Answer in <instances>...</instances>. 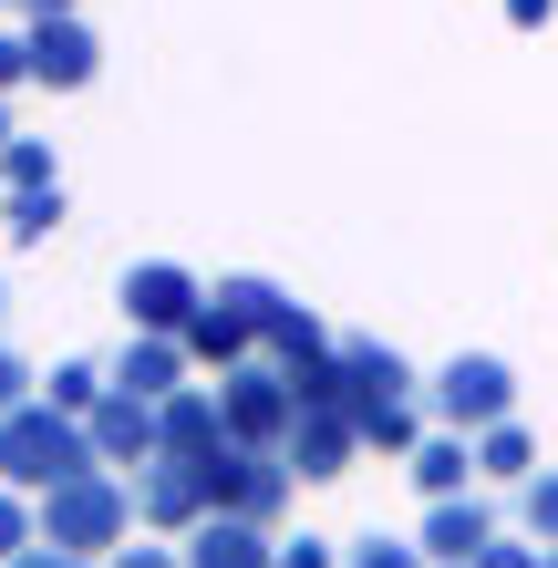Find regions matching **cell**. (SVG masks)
Returning a JSON list of instances; mask_svg holds the SVG:
<instances>
[{
    "mask_svg": "<svg viewBox=\"0 0 558 568\" xmlns=\"http://www.w3.org/2000/svg\"><path fill=\"white\" fill-rule=\"evenodd\" d=\"M93 424L83 414H62L52 393H31L21 414H0V486H21V496H52V486H73L93 476Z\"/></svg>",
    "mask_w": 558,
    "mask_h": 568,
    "instance_id": "cell-1",
    "label": "cell"
},
{
    "mask_svg": "<svg viewBox=\"0 0 558 568\" xmlns=\"http://www.w3.org/2000/svg\"><path fill=\"white\" fill-rule=\"evenodd\" d=\"M124 527H135V496H124L104 465L42 496V548H62V558H114V548H124Z\"/></svg>",
    "mask_w": 558,
    "mask_h": 568,
    "instance_id": "cell-2",
    "label": "cell"
},
{
    "mask_svg": "<svg viewBox=\"0 0 558 568\" xmlns=\"http://www.w3.org/2000/svg\"><path fill=\"white\" fill-rule=\"evenodd\" d=\"M280 300H290V290H270V280H217V290H207V311L186 321V352H196V362H217V373H227V362H248L258 342H270Z\"/></svg>",
    "mask_w": 558,
    "mask_h": 568,
    "instance_id": "cell-3",
    "label": "cell"
},
{
    "mask_svg": "<svg viewBox=\"0 0 558 568\" xmlns=\"http://www.w3.org/2000/svg\"><path fill=\"white\" fill-rule=\"evenodd\" d=\"M196 476H207V496H217V517H248V527H280V507H290V455H270V445H217V455H196Z\"/></svg>",
    "mask_w": 558,
    "mask_h": 568,
    "instance_id": "cell-4",
    "label": "cell"
},
{
    "mask_svg": "<svg viewBox=\"0 0 558 568\" xmlns=\"http://www.w3.org/2000/svg\"><path fill=\"white\" fill-rule=\"evenodd\" d=\"M424 404H435L455 434H486V424H507V414H517V373H507L497 352H455L445 373L424 383Z\"/></svg>",
    "mask_w": 558,
    "mask_h": 568,
    "instance_id": "cell-5",
    "label": "cell"
},
{
    "mask_svg": "<svg viewBox=\"0 0 558 568\" xmlns=\"http://www.w3.org/2000/svg\"><path fill=\"white\" fill-rule=\"evenodd\" d=\"M290 476L301 486H332L352 476V455H363V414H352V393H332V404H301V424H290Z\"/></svg>",
    "mask_w": 558,
    "mask_h": 568,
    "instance_id": "cell-6",
    "label": "cell"
},
{
    "mask_svg": "<svg viewBox=\"0 0 558 568\" xmlns=\"http://www.w3.org/2000/svg\"><path fill=\"white\" fill-rule=\"evenodd\" d=\"M196 517H217V496H207V476H196L186 455H155L145 476H135V527H176V538H186Z\"/></svg>",
    "mask_w": 558,
    "mask_h": 568,
    "instance_id": "cell-7",
    "label": "cell"
},
{
    "mask_svg": "<svg viewBox=\"0 0 558 568\" xmlns=\"http://www.w3.org/2000/svg\"><path fill=\"white\" fill-rule=\"evenodd\" d=\"M196 311H207V290H196L176 258H145V270H124V321H135V331H186Z\"/></svg>",
    "mask_w": 558,
    "mask_h": 568,
    "instance_id": "cell-8",
    "label": "cell"
},
{
    "mask_svg": "<svg viewBox=\"0 0 558 568\" xmlns=\"http://www.w3.org/2000/svg\"><path fill=\"white\" fill-rule=\"evenodd\" d=\"M83 424H93V455H104V465H155V455H166V424H155L145 393H104Z\"/></svg>",
    "mask_w": 558,
    "mask_h": 568,
    "instance_id": "cell-9",
    "label": "cell"
},
{
    "mask_svg": "<svg viewBox=\"0 0 558 568\" xmlns=\"http://www.w3.org/2000/svg\"><path fill=\"white\" fill-rule=\"evenodd\" d=\"M93 62H104V42H93L73 11H42V21H31V83L73 93V83H93Z\"/></svg>",
    "mask_w": 558,
    "mask_h": 568,
    "instance_id": "cell-10",
    "label": "cell"
},
{
    "mask_svg": "<svg viewBox=\"0 0 558 568\" xmlns=\"http://www.w3.org/2000/svg\"><path fill=\"white\" fill-rule=\"evenodd\" d=\"M186 331H135L124 342V362H114V393H145V404H166V393H186Z\"/></svg>",
    "mask_w": 558,
    "mask_h": 568,
    "instance_id": "cell-11",
    "label": "cell"
},
{
    "mask_svg": "<svg viewBox=\"0 0 558 568\" xmlns=\"http://www.w3.org/2000/svg\"><path fill=\"white\" fill-rule=\"evenodd\" d=\"M342 373H352V414H393V404H414V362L393 352V342H342Z\"/></svg>",
    "mask_w": 558,
    "mask_h": 568,
    "instance_id": "cell-12",
    "label": "cell"
},
{
    "mask_svg": "<svg viewBox=\"0 0 558 568\" xmlns=\"http://www.w3.org/2000/svg\"><path fill=\"white\" fill-rule=\"evenodd\" d=\"M186 568H280V538L248 517H196L186 527Z\"/></svg>",
    "mask_w": 558,
    "mask_h": 568,
    "instance_id": "cell-13",
    "label": "cell"
},
{
    "mask_svg": "<svg viewBox=\"0 0 558 568\" xmlns=\"http://www.w3.org/2000/svg\"><path fill=\"white\" fill-rule=\"evenodd\" d=\"M486 538H497V517H486L476 496H435V517H424V558L435 568H476Z\"/></svg>",
    "mask_w": 558,
    "mask_h": 568,
    "instance_id": "cell-14",
    "label": "cell"
},
{
    "mask_svg": "<svg viewBox=\"0 0 558 568\" xmlns=\"http://www.w3.org/2000/svg\"><path fill=\"white\" fill-rule=\"evenodd\" d=\"M155 424H166V455H186V465L227 445V404H217L207 383H186V393H166V404H155Z\"/></svg>",
    "mask_w": 558,
    "mask_h": 568,
    "instance_id": "cell-15",
    "label": "cell"
},
{
    "mask_svg": "<svg viewBox=\"0 0 558 568\" xmlns=\"http://www.w3.org/2000/svg\"><path fill=\"white\" fill-rule=\"evenodd\" d=\"M404 465H414V486H424V496H466V476H476V434H455V424H445V434H424Z\"/></svg>",
    "mask_w": 558,
    "mask_h": 568,
    "instance_id": "cell-16",
    "label": "cell"
},
{
    "mask_svg": "<svg viewBox=\"0 0 558 568\" xmlns=\"http://www.w3.org/2000/svg\"><path fill=\"white\" fill-rule=\"evenodd\" d=\"M0 227H11V248H42L62 227V186H11V207H0Z\"/></svg>",
    "mask_w": 558,
    "mask_h": 568,
    "instance_id": "cell-17",
    "label": "cell"
},
{
    "mask_svg": "<svg viewBox=\"0 0 558 568\" xmlns=\"http://www.w3.org/2000/svg\"><path fill=\"white\" fill-rule=\"evenodd\" d=\"M476 476H507V486H528V476H538V455H528V434H517V414L476 434Z\"/></svg>",
    "mask_w": 558,
    "mask_h": 568,
    "instance_id": "cell-18",
    "label": "cell"
},
{
    "mask_svg": "<svg viewBox=\"0 0 558 568\" xmlns=\"http://www.w3.org/2000/svg\"><path fill=\"white\" fill-rule=\"evenodd\" d=\"M31 548H42V507H31L21 486H0V568L31 558Z\"/></svg>",
    "mask_w": 558,
    "mask_h": 568,
    "instance_id": "cell-19",
    "label": "cell"
},
{
    "mask_svg": "<svg viewBox=\"0 0 558 568\" xmlns=\"http://www.w3.org/2000/svg\"><path fill=\"white\" fill-rule=\"evenodd\" d=\"M0 186H62L52 176V145L42 135H11V145H0Z\"/></svg>",
    "mask_w": 558,
    "mask_h": 568,
    "instance_id": "cell-20",
    "label": "cell"
},
{
    "mask_svg": "<svg viewBox=\"0 0 558 568\" xmlns=\"http://www.w3.org/2000/svg\"><path fill=\"white\" fill-rule=\"evenodd\" d=\"M342 568H435V558H424V538L404 548V538H383V527H373V538H352V548H342Z\"/></svg>",
    "mask_w": 558,
    "mask_h": 568,
    "instance_id": "cell-21",
    "label": "cell"
},
{
    "mask_svg": "<svg viewBox=\"0 0 558 568\" xmlns=\"http://www.w3.org/2000/svg\"><path fill=\"white\" fill-rule=\"evenodd\" d=\"M104 393H114V373H93V362H62V373H52V404L62 414H93Z\"/></svg>",
    "mask_w": 558,
    "mask_h": 568,
    "instance_id": "cell-22",
    "label": "cell"
},
{
    "mask_svg": "<svg viewBox=\"0 0 558 568\" xmlns=\"http://www.w3.org/2000/svg\"><path fill=\"white\" fill-rule=\"evenodd\" d=\"M517 517H528L538 548H558V476H528V486H517Z\"/></svg>",
    "mask_w": 558,
    "mask_h": 568,
    "instance_id": "cell-23",
    "label": "cell"
},
{
    "mask_svg": "<svg viewBox=\"0 0 558 568\" xmlns=\"http://www.w3.org/2000/svg\"><path fill=\"white\" fill-rule=\"evenodd\" d=\"M280 568H342L332 538H280Z\"/></svg>",
    "mask_w": 558,
    "mask_h": 568,
    "instance_id": "cell-24",
    "label": "cell"
},
{
    "mask_svg": "<svg viewBox=\"0 0 558 568\" xmlns=\"http://www.w3.org/2000/svg\"><path fill=\"white\" fill-rule=\"evenodd\" d=\"M31 404V373H21V352H0V414H21Z\"/></svg>",
    "mask_w": 558,
    "mask_h": 568,
    "instance_id": "cell-25",
    "label": "cell"
},
{
    "mask_svg": "<svg viewBox=\"0 0 558 568\" xmlns=\"http://www.w3.org/2000/svg\"><path fill=\"white\" fill-rule=\"evenodd\" d=\"M476 568H548V558H538V548H517V538H486V558H476Z\"/></svg>",
    "mask_w": 558,
    "mask_h": 568,
    "instance_id": "cell-26",
    "label": "cell"
},
{
    "mask_svg": "<svg viewBox=\"0 0 558 568\" xmlns=\"http://www.w3.org/2000/svg\"><path fill=\"white\" fill-rule=\"evenodd\" d=\"M21 73H31V31H21V42H0V93H11Z\"/></svg>",
    "mask_w": 558,
    "mask_h": 568,
    "instance_id": "cell-27",
    "label": "cell"
},
{
    "mask_svg": "<svg viewBox=\"0 0 558 568\" xmlns=\"http://www.w3.org/2000/svg\"><path fill=\"white\" fill-rule=\"evenodd\" d=\"M114 568H186L176 548H114Z\"/></svg>",
    "mask_w": 558,
    "mask_h": 568,
    "instance_id": "cell-28",
    "label": "cell"
},
{
    "mask_svg": "<svg viewBox=\"0 0 558 568\" xmlns=\"http://www.w3.org/2000/svg\"><path fill=\"white\" fill-rule=\"evenodd\" d=\"M548 11H558V0H507V21H517V31H548Z\"/></svg>",
    "mask_w": 558,
    "mask_h": 568,
    "instance_id": "cell-29",
    "label": "cell"
},
{
    "mask_svg": "<svg viewBox=\"0 0 558 568\" xmlns=\"http://www.w3.org/2000/svg\"><path fill=\"white\" fill-rule=\"evenodd\" d=\"M11 568H93V558H62V548H31V558H11Z\"/></svg>",
    "mask_w": 558,
    "mask_h": 568,
    "instance_id": "cell-30",
    "label": "cell"
},
{
    "mask_svg": "<svg viewBox=\"0 0 558 568\" xmlns=\"http://www.w3.org/2000/svg\"><path fill=\"white\" fill-rule=\"evenodd\" d=\"M11 11H31V21H42V11H73V0H11Z\"/></svg>",
    "mask_w": 558,
    "mask_h": 568,
    "instance_id": "cell-31",
    "label": "cell"
},
{
    "mask_svg": "<svg viewBox=\"0 0 558 568\" xmlns=\"http://www.w3.org/2000/svg\"><path fill=\"white\" fill-rule=\"evenodd\" d=\"M0 311H11V290H0Z\"/></svg>",
    "mask_w": 558,
    "mask_h": 568,
    "instance_id": "cell-32",
    "label": "cell"
},
{
    "mask_svg": "<svg viewBox=\"0 0 558 568\" xmlns=\"http://www.w3.org/2000/svg\"><path fill=\"white\" fill-rule=\"evenodd\" d=\"M0 145H11V124H0Z\"/></svg>",
    "mask_w": 558,
    "mask_h": 568,
    "instance_id": "cell-33",
    "label": "cell"
},
{
    "mask_svg": "<svg viewBox=\"0 0 558 568\" xmlns=\"http://www.w3.org/2000/svg\"><path fill=\"white\" fill-rule=\"evenodd\" d=\"M548 568H558V548H548Z\"/></svg>",
    "mask_w": 558,
    "mask_h": 568,
    "instance_id": "cell-34",
    "label": "cell"
},
{
    "mask_svg": "<svg viewBox=\"0 0 558 568\" xmlns=\"http://www.w3.org/2000/svg\"><path fill=\"white\" fill-rule=\"evenodd\" d=\"M0 11H11V0H0Z\"/></svg>",
    "mask_w": 558,
    "mask_h": 568,
    "instance_id": "cell-35",
    "label": "cell"
}]
</instances>
